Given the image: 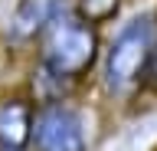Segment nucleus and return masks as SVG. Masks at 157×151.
<instances>
[{"instance_id": "1", "label": "nucleus", "mask_w": 157, "mask_h": 151, "mask_svg": "<svg viewBox=\"0 0 157 151\" xmlns=\"http://www.w3.org/2000/svg\"><path fill=\"white\" fill-rule=\"evenodd\" d=\"M101 59V33L82 17L69 13L52 23L33 50V102L66 99L72 85L85 79Z\"/></svg>"}, {"instance_id": "2", "label": "nucleus", "mask_w": 157, "mask_h": 151, "mask_svg": "<svg viewBox=\"0 0 157 151\" xmlns=\"http://www.w3.org/2000/svg\"><path fill=\"white\" fill-rule=\"evenodd\" d=\"M154 53H157V13L141 10L128 17L101 50V59H98L101 85L121 99L137 92L141 85H147Z\"/></svg>"}, {"instance_id": "3", "label": "nucleus", "mask_w": 157, "mask_h": 151, "mask_svg": "<svg viewBox=\"0 0 157 151\" xmlns=\"http://www.w3.org/2000/svg\"><path fill=\"white\" fill-rule=\"evenodd\" d=\"M69 13H75L72 0H13L3 17L0 46L7 53H33L49 26Z\"/></svg>"}, {"instance_id": "4", "label": "nucleus", "mask_w": 157, "mask_h": 151, "mask_svg": "<svg viewBox=\"0 0 157 151\" xmlns=\"http://www.w3.org/2000/svg\"><path fill=\"white\" fill-rule=\"evenodd\" d=\"M29 151H88V128L69 99L36 102Z\"/></svg>"}, {"instance_id": "5", "label": "nucleus", "mask_w": 157, "mask_h": 151, "mask_svg": "<svg viewBox=\"0 0 157 151\" xmlns=\"http://www.w3.org/2000/svg\"><path fill=\"white\" fill-rule=\"evenodd\" d=\"M36 102L23 89H0V148H29Z\"/></svg>"}, {"instance_id": "6", "label": "nucleus", "mask_w": 157, "mask_h": 151, "mask_svg": "<svg viewBox=\"0 0 157 151\" xmlns=\"http://www.w3.org/2000/svg\"><path fill=\"white\" fill-rule=\"evenodd\" d=\"M124 0H72V10L75 17H82L92 26H101V23H111L121 10Z\"/></svg>"}, {"instance_id": "7", "label": "nucleus", "mask_w": 157, "mask_h": 151, "mask_svg": "<svg viewBox=\"0 0 157 151\" xmlns=\"http://www.w3.org/2000/svg\"><path fill=\"white\" fill-rule=\"evenodd\" d=\"M147 85L157 92V53H154V62H151V76H147Z\"/></svg>"}, {"instance_id": "8", "label": "nucleus", "mask_w": 157, "mask_h": 151, "mask_svg": "<svg viewBox=\"0 0 157 151\" xmlns=\"http://www.w3.org/2000/svg\"><path fill=\"white\" fill-rule=\"evenodd\" d=\"M0 151H13V148H0ZM23 151H29V148H23Z\"/></svg>"}]
</instances>
